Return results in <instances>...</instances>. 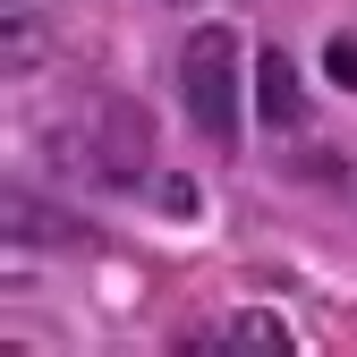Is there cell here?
<instances>
[{
	"label": "cell",
	"mask_w": 357,
	"mask_h": 357,
	"mask_svg": "<svg viewBox=\"0 0 357 357\" xmlns=\"http://www.w3.org/2000/svg\"><path fill=\"white\" fill-rule=\"evenodd\" d=\"M178 94H188V119L213 145H238V34L230 26H196L188 52H178Z\"/></svg>",
	"instance_id": "cell-1"
},
{
	"label": "cell",
	"mask_w": 357,
	"mask_h": 357,
	"mask_svg": "<svg viewBox=\"0 0 357 357\" xmlns=\"http://www.w3.org/2000/svg\"><path fill=\"white\" fill-rule=\"evenodd\" d=\"M145 162H153V119H145V102L111 94V102L85 111V170H94L102 188H137Z\"/></svg>",
	"instance_id": "cell-2"
},
{
	"label": "cell",
	"mask_w": 357,
	"mask_h": 357,
	"mask_svg": "<svg viewBox=\"0 0 357 357\" xmlns=\"http://www.w3.org/2000/svg\"><path fill=\"white\" fill-rule=\"evenodd\" d=\"M255 119H264V128H281V137H289V128L306 119V94H298V60H289V52H255Z\"/></svg>",
	"instance_id": "cell-3"
},
{
	"label": "cell",
	"mask_w": 357,
	"mask_h": 357,
	"mask_svg": "<svg viewBox=\"0 0 357 357\" xmlns=\"http://www.w3.org/2000/svg\"><path fill=\"white\" fill-rule=\"evenodd\" d=\"M9 247H85V221L26 196V188H9Z\"/></svg>",
	"instance_id": "cell-4"
},
{
	"label": "cell",
	"mask_w": 357,
	"mask_h": 357,
	"mask_svg": "<svg viewBox=\"0 0 357 357\" xmlns=\"http://www.w3.org/2000/svg\"><path fill=\"white\" fill-rule=\"evenodd\" d=\"M196 349H230V357H289V332H281V315H264V306H247V315H230L213 340H196Z\"/></svg>",
	"instance_id": "cell-5"
},
{
	"label": "cell",
	"mask_w": 357,
	"mask_h": 357,
	"mask_svg": "<svg viewBox=\"0 0 357 357\" xmlns=\"http://www.w3.org/2000/svg\"><path fill=\"white\" fill-rule=\"evenodd\" d=\"M324 68H332V85L357 94V34H332V43H324Z\"/></svg>",
	"instance_id": "cell-6"
},
{
	"label": "cell",
	"mask_w": 357,
	"mask_h": 357,
	"mask_svg": "<svg viewBox=\"0 0 357 357\" xmlns=\"http://www.w3.org/2000/svg\"><path fill=\"white\" fill-rule=\"evenodd\" d=\"M153 204H162L170 221H188V213H196V178H178V170H170L162 188H153Z\"/></svg>",
	"instance_id": "cell-7"
}]
</instances>
